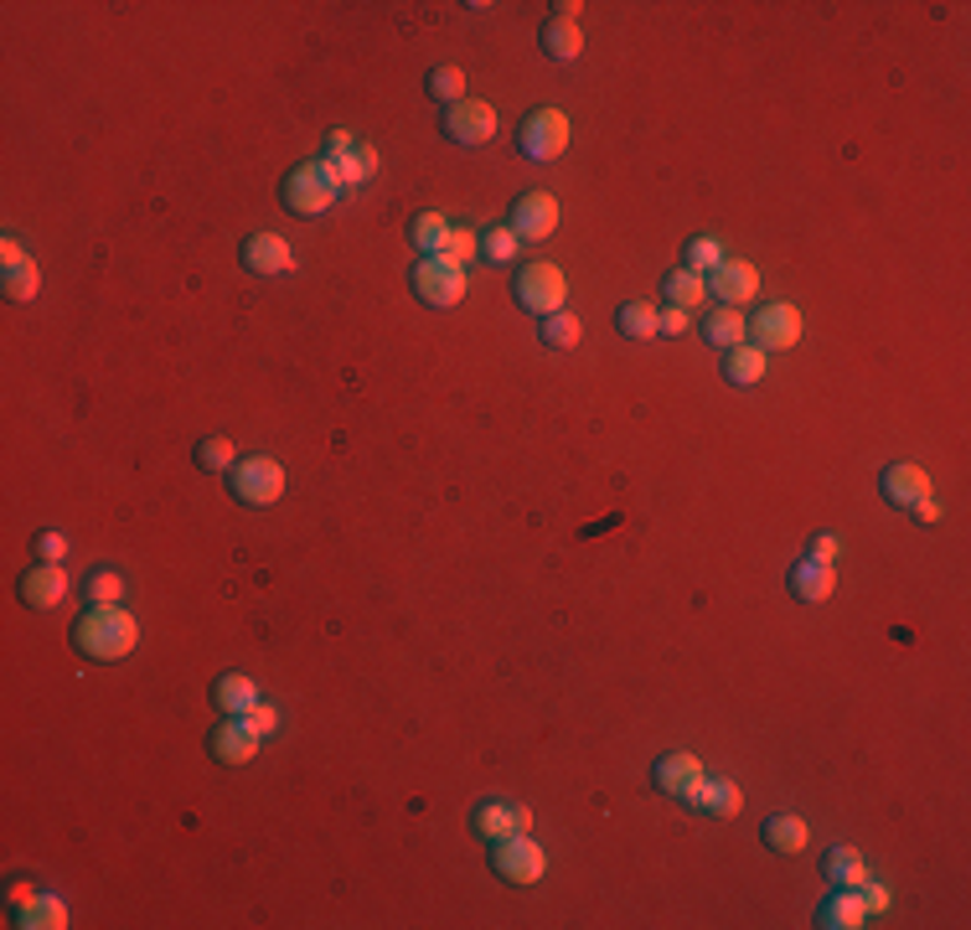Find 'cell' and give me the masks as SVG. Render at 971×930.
<instances>
[{
	"label": "cell",
	"mask_w": 971,
	"mask_h": 930,
	"mask_svg": "<svg viewBox=\"0 0 971 930\" xmlns=\"http://www.w3.org/2000/svg\"><path fill=\"white\" fill-rule=\"evenodd\" d=\"M135 641H140V626H135V615H125L119 606H93L73 626V647L84 651L88 662H119V657H130Z\"/></svg>",
	"instance_id": "1"
},
{
	"label": "cell",
	"mask_w": 971,
	"mask_h": 930,
	"mask_svg": "<svg viewBox=\"0 0 971 930\" xmlns=\"http://www.w3.org/2000/svg\"><path fill=\"white\" fill-rule=\"evenodd\" d=\"M228 486H233V497L243 507H269L284 492V466L269 460V455H248V460H238L233 471H228Z\"/></svg>",
	"instance_id": "2"
},
{
	"label": "cell",
	"mask_w": 971,
	"mask_h": 930,
	"mask_svg": "<svg viewBox=\"0 0 971 930\" xmlns=\"http://www.w3.org/2000/svg\"><path fill=\"white\" fill-rule=\"evenodd\" d=\"M284 207L290 213H301V217H321L336 196H342V187L325 176V166L321 161H310V166H295V171L284 176Z\"/></svg>",
	"instance_id": "3"
},
{
	"label": "cell",
	"mask_w": 971,
	"mask_h": 930,
	"mask_svg": "<svg viewBox=\"0 0 971 930\" xmlns=\"http://www.w3.org/2000/svg\"><path fill=\"white\" fill-rule=\"evenodd\" d=\"M491 868L507 884H538L542 868H548V853L533 843V832H512V838L491 843Z\"/></svg>",
	"instance_id": "4"
},
{
	"label": "cell",
	"mask_w": 971,
	"mask_h": 930,
	"mask_svg": "<svg viewBox=\"0 0 971 930\" xmlns=\"http://www.w3.org/2000/svg\"><path fill=\"white\" fill-rule=\"evenodd\" d=\"M512 290H518V305L527 316H553V310H563V295H568L559 264H527V269H518Z\"/></svg>",
	"instance_id": "5"
},
{
	"label": "cell",
	"mask_w": 971,
	"mask_h": 930,
	"mask_svg": "<svg viewBox=\"0 0 971 930\" xmlns=\"http://www.w3.org/2000/svg\"><path fill=\"white\" fill-rule=\"evenodd\" d=\"M518 145L527 161H559V155L568 151V114H563V109H533V114L522 119Z\"/></svg>",
	"instance_id": "6"
},
{
	"label": "cell",
	"mask_w": 971,
	"mask_h": 930,
	"mask_svg": "<svg viewBox=\"0 0 971 930\" xmlns=\"http://www.w3.org/2000/svg\"><path fill=\"white\" fill-rule=\"evenodd\" d=\"M413 295L434 310H450L465 301V269L450 259H419L413 264Z\"/></svg>",
	"instance_id": "7"
},
{
	"label": "cell",
	"mask_w": 971,
	"mask_h": 930,
	"mask_svg": "<svg viewBox=\"0 0 971 930\" xmlns=\"http://www.w3.org/2000/svg\"><path fill=\"white\" fill-rule=\"evenodd\" d=\"M750 336H755L759 352H791L801 342V310L796 305H759L755 316H750Z\"/></svg>",
	"instance_id": "8"
},
{
	"label": "cell",
	"mask_w": 971,
	"mask_h": 930,
	"mask_svg": "<svg viewBox=\"0 0 971 930\" xmlns=\"http://www.w3.org/2000/svg\"><path fill=\"white\" fill-rule=\"evenodd\" d=\"M445 135L455 145H486L497 135V109L486 99H460V104L445 109Z\"/></svg>",
	"instance_id": "9"
},
{
	"label": "cell",
	"mask_w": 971,
	"mask_h": 930,
	"mask_svg": "<svg viewBox=\"0 0 971 930\" xmlns=\"http://www.w3.org/2000/svg\"><path fill=\"white\" fill-rule=\"evenodd\" d=\"M651 780H656L667 797H677V801H688V806H692V797H698V786L708 780V770H703V760H698V755H688V750H672V755L656 760Z\"/></svg>",
	"instance_id": "10"
},
{
	"label": "cell",
	"mask_w": 971,
	"mask_h": 930,
	"mask_svg": "<svg viewBox=\"0 0 971 930\" xmlns=\"http://www.w3.org/2000/svg\"><path fill=\"white\" fill-rule=\"evenodd\" d=\"M703 284H708V295L713 301H724V305H744V301H755V290H759V275H755V264H744V259H724L718 269H708L703 275Z\"/></svg>",
	"instance_id": "11"
},
{
	"label": "cell",
	"mask_w": 971,
	"mask_h": 930,
	"mask_svg": "<svg viewBox=\"0 0 971 930\" xmlns=\"http://www.w3.org/2000/svg\"><path fill=\"white\" fill-rule=\"evenodd\" d=\"M518 239H527V243H538V239H548L553 228H559V202L548 192H527V196H518L512 202V222H507Z\"/></svg>",
	"instance_id": "12"
},
{
	"label": "cell",
	"mask_w": 971,
	"mask_h": 930,
	"mask_svg": "<svg viewBox=\"0 0 971 930\" xmlns=\"http://www.w3.org/2000/svg\"><path fill=\"white\" fill-rule=\"evenodd\" d=\"M475 832L486 843H501L512 832H533V812L522 801H486V806H475Z\"/></svg>",
	"instance_id": "13"
},
{
	"label": "cell",
	"mask_w": 971,
	"mask_h": 930,
	"mask_svg": "<svg viewBox=\"0 0 971 930\" xmlns=\"http://www.w3.org/2000/svg\"><path fill=\"white\" fill-rule=\"evenodd\" d=\"M259 739H264V735H254L243 714H228V718H222V724L213 729V755L222 760V765H248V760L259 755Z\"/></svg>",
	"instance_id": "14"
},
{
	"label": "cell",
	"mask_w": 971,
	"mask_h": 930,
	"mask_svg": "<svg viewBox=\"0 0 971 930\" xmlns=\"http://www.w3.org/2000/svg\"><path fill=\"white\" fill-rule=\"evenodd\" d=\"M243 264L254 269V275H290L295 269V254H290V243L280 233H254V239L243 243Z\"/></svg>",
	"instance_id": "15"
},
{
	"label": "cell",
	"mask_w": 971,
	"mask_h": 930,
	"mask_svg": "<svg viewBox=\"0 0 971 930\" xmlns=\"http://www.w3.org/2000/svg\"><path fill=\"white\" fill-rule=\"evenodd\" d=\"M63 595H67V574L58 569V563H37V569H26L22 574V600L31 610H52Z\"/></svg>",
	"instance_id": "16"
},
{
	"label": "cell",
	"mask_w": 971,
	"mask_h": 930,
	"mask_svg": "<svg viewBox=\"0 0 971 930\" xmlns=\"http://www.w3.org/2000/svg\"><path fill=\"white\" fill-rule=\"evenodd\" d=\"M879 492H884L894 507H915L920 497H930V476L920 466H884V476H879Z\"/></svg>",
	"instance_id": "17"
},
{
	"label": "cell",
	"mask_w": 971,
	"mask_h": 930,
	"mask_svg": "<svg viewBox=\"0 0 971 930\" xmlns=\"http://www.w3.org/2000/svg\"><path fill=\"white\" fill-rule=\"evenodd\" d=\"M832 589H838V579H832V563L801 559L796 569H791V595H796V600H806V606H821V600H832Z\"/></svg>",
	"instance_id": "18"
},
{
	"label": "cell",
	"mask_w": 971,
	"mask_h": 930,
	"mask_svg": "<svg viewBox=\"0 0 971 930\" xmlns=\"http://www.w3.org/2000/svg\"><path fill=\"white\" fill-rule=\"evenodd\" d=\"M817 926L821 930H858V926H868V909H864V900H858L853 889H838L832 900H821Z\"/></svg>",
	"instance_id": "19"
},
{
	"label": "cell",
	"mask_w": 971,
	"mask_h": 930,
	"mask_svg": "<svg viewBox=\"0 0 971 930\" xmlns=\"http://www.w3.org/2000/svg\"><path fill=\"white\" fill-rule=\"evenodd\" d=\"M213 703L222 714H248L254 703H259V688H254V677L248 672H222L213 688Z\"/></svg>",
	"instance_id": "20"
},
{
	"label": "cell",
	"mask_w": 971,
	"mask_h": 930,
	"mask_svg": "<svg viewBox=\"0 0 971 930\" xmlns=\"http://www.w3.org/2000/svg\"><path fill=\"white\" fill-rule=\"evenodd\" d=\"M724 378L734 383V388H755L759 378H765V352L755 342H739L724 352Z\"/></svg>",
	"instance_id": "21"
},
{
	"label": "cell",
	"mask_w": 971,
	"mask_h": 930,
	"mask_svg": "<svg viewBox=\"0 0 971 930\" xmlns=\"http://www.w3.org/2000/svg\"><path fill=\"white\" fill-rule=\"evenodd\" d=\"M16 926L22 930H63L67 905L58 900V894H31L26 905H16Z\"/></svg>",
	"instance_id": "22"
},
{
	"label": "cell",
	"mask_w": 971,
	"mask_h": 930,
	"mask_svg": "<svg viewBox=\"0 0 971 930\" xmlns=\"http://www.w3.org/2000/svg\"><path fill=\"white\" fill-rule=\"evenodd\" d=\"M744 331H750V321L739 316L734 305H718V310H708V316H703V336H708L718 352L739 346V342H744Z\"/></svg>",
	"instance_id": "23"
},
{
	"label": "cell",
	"mask_w": 971,
	"mask_h": 930,
	"mask_svg": "<svg viewBox=\"0 0 971 930\" xmlns=\"http://www.w3.org/2000/svg\"><path fill=\"white\" fill-rule=\"evenodd\" d=\"M821 868H827V879H832L838 889H858L868 879V864H864V853H858V848H827Z\"/></svg>",
	"instance_id": "24"
},
{
	"label": "cell",
	"mask_w": 971,
	"mask_h": 930,
	"mask_svg": "<svg viewBox=\"0 0 971 930\" xmlns=\"http://www.w3.org/2000/svg\"><path fill=\"white\" fill-rule=\"evenodd\" d=\"M450 217L445 213H419L413 217V249L424 254V259H439L445 254V243H450Z\"/></svg>",
	"instance_id": "25"
},
{
	"label": "cell",
	"mask_w": 971,
	"mask_h": 930,
	"mask_svg": "<svg viewBox=\"0 0 971 930\" xmlns=\"http://www.w3.org/2000/svg\"><path fill=\"white\" fill-rule=\"evenodd\" d=\"M692 806H703L708 817H734L739 806H744V797H739L734 780H703L698 797H692Z\"/></svg>",
	"instance_id": "26"
},
{
	"label": "cell",
	"mask_w": 971,
	"mask_h": 930,
	"mask_svg": "<svg viewBox=\"0 0 971 930\" xmlns=\"http://www.w3.org/2000/svg\"><path fill=\"white\" fill-rule=\"evenodd\" d=\"M542 52H548L553 63H574V58L584 52L579 26H574V22H559V16H553V22L542 26Z\"/></svg>",
	"instance_id": "27"
},
{
	"label": "cell",
	"mask_w": 971,
	"mask_h": 930,
	"mask_svg": "<svg viewBox=\"0 0 971 930\" xmlns=\"http://www.w3.org/2000/svg\"><path fill=\"white\" fill-rule=\"evenodd\" d=\"M806 838H812V827L801 823V817H770L765 823V848L770 853H801Z\"/></svg>",
	"instance_id": "28"
},
{
	"label": "cell",
	"mask_w": 971,
	"mask_h": 930,
	"mask_svg": "<svg viewBox=\"0 0 971 930\" xmlns=\"http://www.w3.org/2000/svg\"><path fill=\"white\" fill-rule=\"evenodd\" d=\"M703 295H708V284H703V275H692V269H672L667 280H662V301H672L677 310H692Z\"/></svg>",
	"instance_id": "29"
},
{
	"label": "cell",
	"mask_w": 971,
	"mask_h": 930,
	"mask_svg": "<svg viewBox=\"0 0 971 930\" xmlns=\"http://www.w3.org/2000/svg\"><path fill=\"white\" fill-rule=\"evenodd\" d=\"M615 326H621L626 336H636V342H651V336H656V305H647V301H630V305H621V316H615Z\"/></svg>",
	"instance_id": "30"
},
{
	"label": "cell",
	"mask_w": 971,
	"mask_h": 930,
	"mask_svg": "<svg viewBox=\"0 0 971 930\" xmlns=\"http://www.w3.org/2000/svg\"><path fill=\"white\" fill-rule=\"evenodd\" d=\"M579 336H584L579 316H568V310H553V316H542V342H548V346L568 352V346H579Z\"/></svg>",
	"instance_id": "31"
},
{
	"label": "cell",
	"mask_w": 971,
	"mask_h": 930,
	"mask_svg": "<svg viewBox=\"0 0 971 930\" xmlns=\"http://www.w3.org/2000/svg\"><path fill=\"white\" fill-rule=\"evenodd\" d=\"M196 466H202V471H233V466H238L233 439H222V434H207V439L196 445Z\"/></svg>",
	"instance_id": "32"
},
{
	"label": "cell",
	"mask_w": 971,
	"mask_h": 930,
	"mask_svg": "<svg viewBox=\"0 0 971 930\" xmlns=\"http://www.w3.org/2000/svg\"><path fill=\"white\" fill-rule=\"evenodd\" d=\"M37 290H42V269L37 264H16V269H5V301H37Z\"/></svg>",
	"instance_id": "33"
},
{
	"label": "cell",
	"mask_w": 971,
	"mask_h": 930,
	"mask_svg": "<svg viewBox=\"0 0 971 930\" xmlns=\"http://www.w3.org/2000/svg\"><path fill=\"white\" fill-rule=\"evenodd\" d=\"M84 595L93 600V606H119V595H125V579H119L114 569H93V574H88V585H84Z\"/></svg>",
	"instance_id": "34"
},
{
	"label": "cell",
	"mask_w": 971,
	"mask_h": 930,
	"mask_svg": "<svg viewBox=\"0 0 971 930\" xmlns=\"http://www.w3.org/2000/svg\"><path fill=\"white\" fill-rule=\"evenodd\" d=\"M430 93L445 109L460 104V99H465V73H460V67H434V73H430Z\"/></svg>",
	"instance_id": "35"
},
{
	"label": "cell",
	"mask_w": 971,
	"mask_h": 930,
	"mask_svg": "<svg viewBox=\"0 0 971 930\" xmlns=\"http://www.w3.org/2000/svg\"><path fill=\"white\" fill-rule=\"evenodd\" d=\"M518 233H512V228H486V239H481V254H486V259L491 264H512L518 259Z\"/></svg>",
	"instance_id": "36"
},
{
	"label": "cell",
	"mask_w": 971,
	"mask_h": 930,
	"mask_svg": "<svg viewBox=\"0 0 971 930\" xmlns=\"http://www.w3.org/2000/svg\"><path fill=\"white\" fill-rule=\"evenodd\" d=\"M321 166H325V176H331L336 187H362V181H368V171L357 166V151H352V155H321Z\"/></svg>",
	"instance_id": "37"
},
{
	"label": "cell",
	"mask_w": 971,
	"mask_h": 930,
	"mask_svg": "<svg viewBox=\"0 0 971 930\" xmlns=\"http://www.w3.org/2000/svg\"><path fill=\"white\" fill-rule=\"evenodd\" d=\"M475 254H481V233H475V228H455L439 259H450V264H460V269H465V264H471Z\"/></svg>",
	"instance_id": "38"
},
{
	"label": "cell",
	"mask_w": 971,
	"mask_h": 930,
	"mask_svg": "<svg viewBox=\"0 0 971 930\" xmlns=\"http://www.w3.org/2000/svg\"><path fill=\"white\" fill-rule=\"evenodd\" d=\"M718 264H724L718 239H692L688 243V264H682V269H692V275H708V269H718Z\"/></svg>",
	"instance_id": "39"
},
{
	"label": "cell",
	"mask_w": 971,
	"mask_h": 930,
	"mask_svg": "<svg viewBox=\"0 0 971 930\" xmlns=\"http://www.w3.org/2000/svg\"><path fill=\"white\" fill-rule=\"evenodd\" d=\"M31 548H37V559H42V563H63L67 559V538H63V533H42Z\"/></svg>",
	"instance_id": "40"
},
{
	"label": "cell",
	"mask_w": 971,
	"mask_h": 930,
	"mask_svg": "<svg viewBox=\"0 0 971 930\" xmlns=\"http://www.w3.org/2000/svg\"><path fill=\"white\" fill-rule=\"evenodd\" d=\"M853 894L864 900V909H868V915H879V909H889V889H884V884H873V879H864V884L853 889Z\"/></svg>",
	"instance_id": "41"
},
{
	"label": "cell",
	"mask_w": 971,
	"mask_h": 930,
	"mask_svg": "<svg viewBox=\"0 0 971 930\" xmlns=\"http://www.w3.org/2000/svg\"><path fill=\"white\" fill-rule=\"evenodd\" d=\"M656 331H662V336H682V331H688V310H677V305L656 310Z\"/></svg>",
	"instance_id": "42"
},
{
	"label": "cell",
	"mask_w": 971,
	"mask_h": 930,
	"mask_svg": "<svg viewBox=\"0 0 971 930\" xmlns=\"http://www.w3.org/2000/svg\"><path fill=\"white\" fill-rule=\"evenodd\" d=\"M248 729H254V735H269V729H274V724H280V714H274V709H269V703H254V709H248Z\"/></svg>",
	"instance_id": "43"
},
{
	"label": "cell",
	"mask_w": 971,
	"mask_h": 930,
	"mask_svg": "<svg viewBox=\"0 0 971 930\" xmlns=\"http://www.w3.org/2000/svg\"><path fill=\"white\" fill-rule=\"evenodd\" d=\"M812 563H832L838 559V538L832 533H821V538H812V553H806Z\"/></svg>",
	"instance_id": "44"
},
{
	"label": "cell",
	"mask_w": 971,
	"mask_h": 930,
	"mask_svg": "<svg viewBox=\"0 0 971 930\" xmlns=\"http://www.w3.org/2000/svg\"><path fill=\"white\" fill-rule=\"evenodd\" d=\"M352 151H357V135H352V130H331V140H325L321 155H352Z\"/></svg>",
	"instance_id": "45"
},
{
	"label": "cell",
	"mask_w": 971,
	"mask_h": 930,
	"mask_svg": "<svg viewBox=\"0 0 971 930\" xmlns=\"http://www.w3.org/2000/svg\"><path fill=\"white\" fill-rule=\"evenodd\" d=\"M909 512H915V518H920V522H941V512H946V507H941V501H935V497H920V501H915V507H909Z\"/></svg>",
	"instance_id": "46"
},
{
	"label": "cell",
	"mask_w": 971,
	"mask_h": 930,
	"mask_svg": "<svg viewBox=\"0 0 971 930\" xmlns=\"http://www.w3.org/2000/svg\"><path fill=\"white\" fill-rule=\"evenodd\" d=\"M0 259H5V269H16V264H31V259H26V254H22V243H16V239H5V243H0Z\"/></svg>",
	"instance_id": "47"
},
{
	"label": "cell",
	"mask_w": 971,
	"mask_h": 930,
	"mask_svg": "<svg viewBox=\"0 0 971 930\" xmlns=\"http://www.w3.org/2000/svg\"><path fill=\"white\" fill-rule=\"evenodd\" d=\"M357 166H362V171H368V176L378 171V151H372L368 140H357Z\"/></svg>",
	"instance_id": "48"
}]
</instances>
